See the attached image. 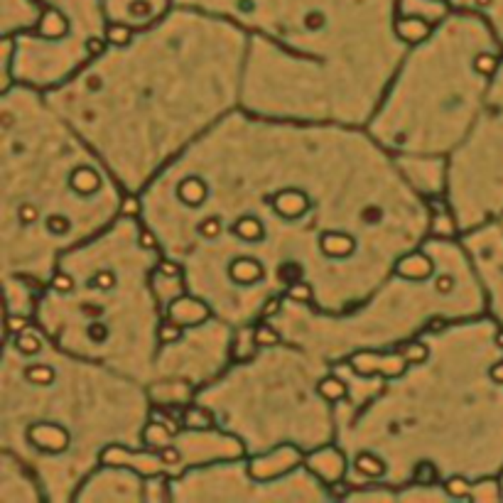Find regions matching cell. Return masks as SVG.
Segmentation results:
<instances>
[{"mask_svg":"<svg viewBox=\"0 0 503 503\" xmlns=\"http://www.w3.org/2000/svg\"><path fill=\"white\" fill-rule=\"evenodd\" d=\"M25 376H28L30 381H37V378H42L44 383H49V381L55 378V371L49 366H30L28 371H25Z\"/></svg>","mask_w":503,"mask_h":503,"instance_id":"6da1fadb","label":"cell"},{"mask_svg":"<svg viewBox=\"0 0 503 503\" xmlns=\"http://www.w3.org/2000/svg\"><path fill=\"white\" fill-rule=\"evenodd\" d=\"M109 39H111V42H116V44H118V42L125 44L130 39V35L125 33L123 28H113V30H109Z\"/></svg>","mask_w":503,"mask_h":503,"instance_id":"7a4b0ae2","label":"cell"},{"mask_svg":"<svg viewBox=\"0 0 503 503\" xmlns=\"http://www.w3.org/2000/svg\"><path fill=\"white\" fill-rule=\"evenodd\" d=\"M17 344H20L22 351H28V354H35V351H37V349H39V344L33 339V336H25V339H20V341H17Z\"/></svg>","mask_w":503,"mask_h":503,"instance_id":"3957f363","label":"cell"},{"mask_svg":"<svg viewBox=\"0 0 503 503\" xmlns=\"http://www.w3.org/2000/svg\"><path fill=\"white\" fill-rule=\"evenodd\" d=\"M255 334H258L260 341H277V334H275V331H271V327H268V324L260 327V329L255 331Z\"/></svg>","mask_w":503,"mask_h":503,"instance_id":"277c9868","label":"cell"},{"mask_svg":"<svg viewBox=\"0 0 503 503\" xmlns=\"http://www.w3.org/2000/svg\"><path fill=\"white\" fill-rule=\"evenodd\" d=\"M290 298H300V300H304V298H309V287L307 285H295L293 290H290Z\"/></svg>","mask_w":503,"mask_h":503,"instance_id":"5b68a950","label":"cell"},{"mask_svg":"<svg viewBox=\"0 0 503 503\" xmlns=\"http://www.w3.org/2000/svg\"><path fill=\"white\" fill-rule=\"evenodd\" d=\"M86 49L91 52V55H98V52H103V42H101V39H89Z\"/></svg>","mask_w":503,"mask_h":503,"instance_id":"8992f818","label":"cell"},{"mask_svg":"<svg viewBox=\"0 0 503 503\" xmlns=\"http://www.w3.org/2000/svg\"><path fill=\"white\" fill-rule=\"evenodd\" d=\"M204 236H214V233H219V226L214 228V221H206V223H201V228H199Z\"/></svg>","mask_w":503,"mask_h":503,"instance_id":"52a82bcc","label":"cell"},{"mask_svg":"<svg viewBox=\"0 0 503 503\" xmlns=\"http://www.w3.org/2000/svg\"><path fill=\"white\" fill-rule=\"evenodd\" d=\"M96 282H101V287H111V282H113V275H111V273H101V275L96 277Z\"/></svg>","mask_w":503,"mask_h":503,"instance_id":"ba28073f","label":"cell"},{"mask_svg":"<svg viewBox=\"0 0 503 503\" xmlns=\"http://www.w3.org/2000/svg\"><path fill=\"white\" fill-rule=\"evenodd\" d=\"M277 309H280V300H273V302H268V307L263 314H273V312H277Z\"/></svg>","mask_w":503,"mask_h":503,"instance_id":"9c48e42d","label":"cell"},{"mask_svg":"<svg viewBox=\"0 0 503 503\" xmlns=\"http://www.w3.org/2000/svg\"><path fill=\"white\" fill-rule=\"evenodd\" d=\"M57 287H62V290H71V280L69 277H57Z\"/></svg>","mask_w":503,"mask_h":503,"instance_id":"30bf717a","label":"cell"},{"mask_svg":"<svg viewBox=\"0 0 503 503\" xmlns=\"http://www.w3.org/2000/svg\"><path fill=\"white\" fill-rule=\"evenodd\" d=\"M143 244H145V248H150L152 246V236L147 231H143Z\"/></svg>","mask_w":503,"mask_h":503,"instance_id":"8fae6325","label":"cell"},{"mask_svg":"<svg viewBox=\"0 0 503 503\" xmlns=\"http://www.w3.org/2000/svg\"><path fill=\"white\" fill-rule=\"evenodd\" d=\"M439 290H442V293H447V290H449V277H442V280H439Z\"/></svg>","mask_w":503,"mask_h":503,"instance_id":"7c38bea8","label":"cell"},{"mask_svg":"<svg viewBox=\"0 0 503 503\" xmlns=\"http://www.w3.org/2000/svg\"><path fill=\"white\" fill-rule=\"evenodd\" d=\"M35 217V211L33 209H25V211H22V219H25V221H30V219H33Z\"/></svg>","mask_w":503,"mask_h":503,"instance_id":"4fadbf2b","label":"cell"},{"mask_svg":"<svg viewBox=\"0 0 503 503\" xmlns=\"http://www.w3.org/2000/svg\"><path fill=\"white\" fill-rule=\"evenodd\" d=\"M125 211H128V214H136V204H133V201H125Z\"/></svg>","mask_w":503,"mask_h":503,"instance_id":"5bb4252c","label":"cell"}]
</instances>
